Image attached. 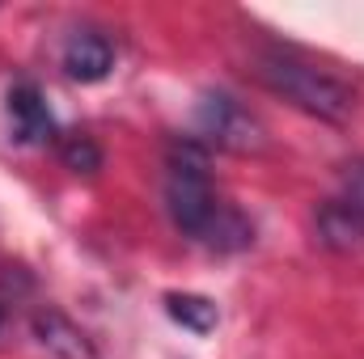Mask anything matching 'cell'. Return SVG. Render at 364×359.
Returning a JSON list of instances; mask_svg holds the SVG:
<instances>
[{
	"mask_svg": "<svg viewBox=\"0 0 364 359\" xmlns=\"http://www.w3.org/2000/svg\"><path fill=\"white\" fill-rule=\"evenodd\" d=\"M255 72H259V81L272 93H279L284 101H292L296 110L318 114V118H326V123H348L352 110H356V89H352L343 77H335V72L309 64V60L296 55V51L267 47V51L259 55V68H255Z\"/></svg>",
	"mask_w": 364,
	"mask_h": 359,
	"instance_id": "obj_1",
	"label": "cell"
},
{
	"mask_svg": "<svg viewBox=\"0 0 364 359\" xmlns=\"http://www.w3.org/2000/svg\"><path fill=\"white\" fill-rule=\"evenodd\" d=\"M166 207H170V220L178 224L186 237H203L208 224L216 220L220 211V199L208 182V153L203 144L195 140H174L170 144V157H166Z\"/></svg>",
	"mask_w": 364,
	"mask_h": 359,
	"instance_id": "obj_2",
	"label": "cell"
},
{
	"mask_svg": "<svg viewBox=\"0 0 364 359\" xmlns=\"http://www.w3.org/2000/svg\"><path fill=\"white\" fill-rule=\"evenodd\" d=\"M195 127L208 144L229 148V153H250L263 144V127L259 118L229 93H203L195 106Z\"/></svg>",
	"mask_w": 364,
	"mask_h": 359,
	"instance_id": "obj_3",
	"label": "cell"
},
{
	"mask_svg": "<svg viewBox=\"0 0 364 359\" xmlns=\"http://www.w3.org/2000/svg\"><path fill=\"white\" fill-rule=\"evenodd\" d=\"M60 64H64V72H68L73 81L93 85V81H106V77H110V68H114V47H110L102 34H93V30H77V34L64 43Z\"/></svg>",
	"mask_w": 364,
	"mask_h": 359,
	"instance_id": "obj_4",
	"label": "cell"
},
{
	"mask_svg": "<svg viewBox=\"0 0 364 359\" xmlns=\"http://www.w3.org/2000/svg\"><path fill=\"white\" fill-rule=\"evenodd\" d=\"M9 118H13V127H17V140H26V144H47V140H55V118H51L43 93L34 89L30 81H21V85L9 89Z\"/></svg>",
	"mask_w": 364,
	"mask_h": 359,
	"instance_id": "obj_5",
	"label": "cell"
},
{
	"mask_svg": "<svg viewBox=\"0 0 364 359\" xmlns=\"http://www.w3.org/2000/svg\"><path fill=\"white\" fill-rule=\"evenodd\" d=\"M34 338H38L55 359H97L93 343L85 338V330L73 326V321H68L64 313H55V309H47V313L34 317Z\"/></svg>",
	"mask_w": 364,
	"mask_h": 359,
	"instance_id": "obj_6",
	"label": "cell"
},
{
	"mask_svg": "<svg viewBox=\"0 0 364 359\" xmlns=\"http://www.w3.org/2000/svg\"><path fill=\"white\" fill-rule=\"evenodd\" d=\"M318 233H322V241L331 245V250H343V254H352V250H364V220L339 199V203H326L322 211H318Z\"/></svg>",
	"mask_w": 364,
	"mask_h": 359,
	"instance_id": "obj_7",
	"label": "cell"
},
{
	"mask_svg": "<svg viewBox=\"0 0 364 359\" xmlns=\"http://www.w3.org/2000/svg\"><path fill=\"white\" fill-rule=\"evenodd\" d=\"M199 241H203L208 250H220V254H229V250H246V245L255 241V228H250V220H246L237 207L220 203L216 220L208 224V233H203Z\"/></svg>",
	"mask_w": 364,
	"mask_h": 359,
	"instance_id": "obj_8",
	"label": "cell"
},
{
	"mask_svg": "<svg viewBox=\"0 0 364 359\" xmlns=\"http://www.w3.org/2000/svg\"><path fill=\"white\" fill-rule=\"evenodd\" d=\"M166 313L178 321L182 330H191V334H212L216 321H220L216 304L208 296H191V292H170L166 296Z\"/></svg>",
	"mask_w": 364,
	"mask_h": 359,
	"instance_id": "obj_9",
	"label": "cell"
},
{
	"mask_svg": "<svg viewBox=\"0 0 364 359\" xmlns=\"http://www.w3.org/2000/svg\"><path fill=\"white\" fill-rule=\"evenodd\" d=\"M60 157H64V165L73 174H97L102 170V148L90 136H64L60 140Z\"/></svg>",
	"mask_w": 364,
	"mask_h": 359,
	"instance_id": "obj_10",
	"label": "cell"
},
{
	"mask_svg": "<svg viewBox=\"0 0 364 359\" xmlns=\"http://www.w3.org/2000/svg\"><path fill=\"white\" fill-rule=\"evenodd\" d=\"M343 203L364 220V161H352L343 170Z\"/></svg>",
	"mask_w": 364,
	"mask_h": 359,
	"instance_id": "obj_11",
	"label": "cell"
},
{
	"mask_svg": "<svg viewBox=\"0 0 364 359\" xmlns=\"http://www.w3.org/2000/svg\"><path fill=\"white\" fill-rule=\"evenodd\" d=\"M0 321H4V317H0Z\"/></svg>",
	"mask_w": 364,
	"mask_h": 359,
	"instance_id": "obj_12",
	"label": "cell"
}]
</instances>
